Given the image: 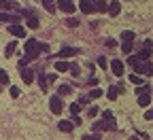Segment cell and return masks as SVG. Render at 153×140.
Wrapping results in <instances>:
<instances>
[{
	"instance_id": "1",
	"label": "cell",
	"mask_w": 153,
	"mask_h": 140,
	"mask_svg": "<svg viewBox=\"0 0 153 140\" xmlns=\"http://www.w3.org/2000/svg\"><path fill=\"white\" fill-rule=\"evenodd\" d=\"M24 51H26V59H28V62H32V59H36L38 55H41V51H47V45L38 43L36 38H28Z\"/></svg>"
},
{
	"instance_id": "2",
	"label": "cell",
	"mask_w": 153,
	"mask_h": 140,
	"mask_svg": "<svg viewBox=\"0 0 153 140\" xmlns=\"http://www.w3.org/2000/svg\"><path fill=\"white\" fill-rule=\"evenodd\" d=\"M147 62H149V59H147ZM147 62H140V59L138 57H128V64L134 68V70H136V74H145L147 72Z\"/></svg>"
},
{
	"instance_id": "3",
	"label": "cell",
	"mask_w": 153,
	"mask_h": 140,
	"mask_svg": "<svg viewBox=\"0 0 153 140\" xmlns=\"http://www.w3.org/2000/svg\"><path fill=\"white\" fill-rule=\"evenodd\" d=\"M49 108H51V113H53V115H60V113L64 110V102H62V98H60V96H51V100H49Z\"/></svg>"
},
{
	"instance_id": "4",
	"label": "cell",
	"mask_w": 153,
	"mask_h": 140,
	"mask_svg": "<svg viewBox=\"0 0 153 140\" xmlns=\"http://www.w3.org/2000/svg\"><path fill=\"white\" fill-rule=\"evenodd\" d=\"M91 127H94L96 132H102V130H115L117 125H115V119L111 117V119H104V121H96Z\"/></svg>"
},
{
	"instance_id": "5",
	"label": "cell",
	"mask_w": 153,
	"mask_h": 140,
	"mask_svg": "<svg viewBox=\"0 0 153 140\" xmlns=\"http://www.w3.org/2000/svg\"><path fill=\"white\" fill-rule=\"evenodd\" d=\"M9 34L15 36V38H24V36H26V28H24L22 24H11V26H9Z\"/></svg>"
},
{
	"instance_id": "6",
	"label": "cell",
	"mask_w": 153,
	"mask_h": 140,
	"mask_svg": "<svg viewBox=\"0 0 153 140\" xmlns=\"http://www.w3.org/2000/svg\"><path fill=\"white\" fill-rule=\"evenodd\" d=\"M111 70H113L115 76H123V62H121V59H113V62H111Z\"/></svg>"
},
{
	"instance_id": "7",
	"label": "cell",
	"mask_w": 153,
	"mask_h": 140,
	"mask_svg": "<svg viewBox=\"0 0 153 140\" xmlns=\"http://www.w3.org/2000/svg\"><path fill=\"white\" fill-rule=\"evenodd\" d=\"M140 62H145V59H149L151 57V41H145V47H143V51H140V55H136Z\"/></svg>"
},
{
	"instance_id": "8",
	"label": "cell",
	"mask_w": 153,
	"mask_h": 140,
	"mask_svg": "<svg viewBox=\"0 0 153 140\" xmlns=\"http://www.w3.org/2000/svg\"><path fill=\"white\" fill-rule=\"evenodd\" d=\"M57 7H60V11H64V13H74V11H76V7H74L72 2H68V0H60Z\"/></svg>"
},
{
	"instance_id": "9",
	"label": "cell",
	"mask_w": 153,
	"mask_h": 140,
	"mask_svg": "<svg viewBox=\"0 0 153 140\" xmlns=\"http://www.w3.org/2000/svg\"><path fill=\"white\" fill-rule=\"evenodd\" d=\"M76 53H79V49H76V47H64V49H60L57 57H72V55H76Z\"/></svg>"
},
{
	"instance_id": "10",
	"label": "cell",
	"mask_w": 153,
	"mask_h": 140,
	"mask_svg": "<svg viewBox=\"0 0 153 140\" xmlns=\"http://www.w3.org/2000/svg\"><path fill=\"white\" fill-rule=\"evenodd\" d=\"M106 11L111 13V17H117V15H119V11H121V4L117 2V0H113L111 4H106Z\"/></svg>"
},
{
	"instance_id": "11",
	"label": "cell",
	"mask_w": 153,
	"mask_h": 140,
	"mask_svg": "<svg viewBox=\"0 0 153 140\" xmlns=\"http://www.w3.org/2000/svg\"><path fill=\"white\" fill-rule=\"evenodd\" d=\"M0 21H9V24H19V17L11 13H0Z\"/></svg>"
},
{
	"instance_id": "12",
	"label": "cell",
	"mask_w": 153,
	"mask_h": 140,
	"mask_svg": "<svg viewBox=\"0 0 153 140\" xmlns=\"http://www.w3.org/2000/svg\"><path fill=\"white\" fill-rule=\"evenodd\" d=\"M79 9H81L85 15H89V13L94 11V7H91V0H79Z\"/></svg>"
},
{
	"instance_id": "13",
	"label": "cell",
	"mask_w": 153,
	"mask_h": 140,
	"mask_svg": "<svg viewBox=\"0 0 153 140\" xmlns=\"http://www.w3.org/2000/svg\"><path fill=\"white\" fill-rule=\"evenodd\" d=\"M34 74H36V72L30 70V68H26V70L22 72V79H24V83H26V85H30V83L34 81Z\"/></svg>"
},
{
	"instance_id": "14",
	"label": "cell",
	"mask_w": 153,
	"mask_h": 140,
	"mask_svg": "<svg viewBox=\"0 0 153 140\" xmlns=\"http://www.w3.org/2000/svg\"><path fill=\"white\" fill-rule=\"evenodd\" d=\"M91 7H94V11H98V13H106V2H104V0H91Z\"/></svg>"
},
{
	"instance_id": "15",
	"label": "cell",
	"mask_w": 153,
	"mask_h": 140,
	"mask_svg": "<svg viewBox=\"0 0 153 140\" xmlns=\"http://www.w3.org/2000/svg\"><path fill=\"white\" fill-rule=\"evenodd\" d=\"M68 68H70V64L64 62V59H57V62H55V70H57V72H66Z\"/></svg>"
},
{
	"instance_id": "16",
	"label": "cell",
	"mask_w": 153,
	"mask_h": 140,
	"mask_svg": "<svg viewBox=\"0 0 153 140\" xmlns=\"http://www.w3.org/2000/svg\"><path fill=\"white\" fill-rule=\"evenodd\" d=\"M57 127H60L62 132H66V134L74 130V125H72V121H60V123H57Z\"/></svg>"
},
{
	"instance_id": "17",
	"label": "cell",
	"mask_w": 153,
	"mask_h": 140,
	"mask_svg": "<svg viewBox=\"0 0 153 140\" xmlns=\"http://www.w3.org/2000/svg\"><path fill=\"white\" fill-rule=\"evenodd\" d=\"M138 104H140L143 108L149 106V104H151V96H149V93H140V96H138Z\"/></svg>"
},
{
	"instance_id": "18",
	"label": "cell",
	"mask_w": 153,
	"mask_h": 140,
	"mask_svg": "<svg viewBox=\"0 0 153 140\" xmlns=\"http://www.w3.org/2000/svg\"><path fill=\"white\" fill-rule=\"evenodd\" d=\"M57 91H60V93H57L60 98H62V96H70V93H72V87H70V85H60V89H57Z\"/></svg>"
},
{
	"instance_id": "19",
	"label": "cell",
	"mask_w": 153,
	"mask_h": 140,
	"mask_svg": "<svg viewBox=\"0 0 153 140\" xmlns=\"http://www.w3.org/2000/svg\"><path fill=\"white\" fill-rule=\"evenodd\" d=\"M15 49H17V43H15V41H11V43H7V49H4V53H7V57H9V55H13V53H15Z\"/></svg>"
},
{
	"instance_id": "20",
	"label": "cell",
	"mask_w": 153,
	"mask_h": 140,
	"mask_svg": "<svg viewBox=\"0 0 153 140\" xmlns=\"http://www.w3.org/2000/svg\"><path fill=\"white\" fill-rule=\"evenodd\" d=\"M26 26L32 28V30H36V28H38V19H36L34 15H30V17H28V21H26Z\"/></svg>"
},
{
	"instance_id": "21",
	"label": "cell",
	"mask_w": 153,
	"mask_h": 140,
	"mask_svg": "<svg viewBox=\"0 0 153 140\" xmlns=\"http://www.w3.org/2000/svg\"><path fill=\"white\" fill-rule=\"evenodd\" d=\"M43 7H45V11L55 13V2H53V0H43Z\"/></svg>"
},
{
	"instance_id": "22",
	"label": "cell",
	"mask_w": 153,
	"mask_h": 140,
	"mask_svg": "<svg viewBox=\"0 0 153 140\" xmlns=\"http://www.w3.org/2000/svg\"><path fill=\"white\" fill-rule=\"evenodd\" d=\"M38 85H41L43 91L47 89V85H49V83H47V74H38Z\"/></svg>"
},
{
	"instance_id": "23",
	"label": "cell",
	"mask_w": 153,
	"mask_h": 140,
	"mask_svg": "<svg viewBox=\"0 0 153 140\" xmlns=\"http://www.w3.org/2000/svg\"><path fill=\"white\" fill-rule=\"evenodd\" d=\"M13 7H17V4L9 2V0H0V9H2V11H11Z\"/></svg>"
},
{
	"instance_id": "24",
	"label": "cell",
	"mask_w": 153,
	"mask_h": 140,
	"mask_svg": "<svg viewBox=\"0 0 153 140\" xmlns=\"http://www.w3.org/2000/svg\"><path fill=\"white\" fill-rule=\"evenodd\" d=\"M7 83H9V74H7V70L0 68V85H7Z\"/></svg>"
},
{
	"instance_id": "25",
	"label": "cell",
	"mask_w": 153,
	"mask_h": 140,
	"mask_svg": "<svg viewBox=\"0 0 153 140\" xmlns=\"http://www.w3.org/2000/svg\"><path fill=\"white\" fill-rule=\"evenodd\" d=\"M66 26H68V28H76V26H79V19L68 17V19H66Z\"/></svg>"
},
{
	"instance_id": "26",
	"label": "cell",
	"mask_w": 153,
	"mask_h": 140,
	"mask_svg": "<svg viewBox=\"0 0 153 140\" xmlns=\"http://www.w3.org/2000/svg\"><path fill=\"white\" fill-rule=\"evenodd\" d=\"M106 98H108V100H115V98H117V87H111V89L106 91Z\"/></svg>"
},
{
	"instance_id": "27",
	"label": "cell",
	"mask_w": 153,
	"mask_h": 140,
	"mask_svg": "<svg viewBox=\"0 0 153 140\" xmlns=\"http://www.w3.org/2000/svg\"><path fill=\"white\" fill-rule=\"evenodd\" d=\"M121 38H123V41H130V43H132V41H134V32H128V30H126V32L121 34Z\"/></svg>"
},
{
	"instance_id": "28",
	"label": "cell",
	"mask_w": 153,
	"mask_h": 140,
	"mask_svg": "<svg viewBox=\"0 0 153 140\" xmlns=\"http://www.w3.org/2000/svg\"><path fill=\"white\" fill-rule=\"evenodd\" d=\"M100 96H102V89H98V87H94L89 91V98H100Z\"/></svg>"
},
{
	"instance_id": "29",
	"label": "cell",
	"mask_w": 153,
	"mask_h": 140,
	"mask_svg": "<svg viewBox=\"0 0 153 140\" xmlns=\"http://www.w3.org/2000/svg\"><path fill=\"white\" fill-rule=\"evenodd\" d=\"M130 81H132L134 85H140V83H143V79H140L138 74H130Z\"/></svg>"
},
{
	"instance_id": "30",
	"label": "cell",
	"mask_w": 153,
	"mask_h": 140,
	"mask_svg": "<svg viewBox=\"0 0 153 140\" xmlns=\"http://www.w3.org/2000/svg\"><path fill=\"white\" fill-rule=\"evenodd\" d=\"M121 49H123V53H130V51H132V43H130V41H123Z\"/></svg>"
},
{
	"instance_id": "31",
	"label": "cell",
	"mask_w": 153,
	"mask_h": 140,
	"mask_svg": "<svg viewBox=\"0 0 153 140\" xmlns=\"http://www.w3.org/2000/svg\"><path fill=\"white\" fill-rule=\"evenodd\" d=\"M79 110H81V104H76V102H74V104L70 106V113H72V117H74V115H79Z\"/></svg>"
},
{
	"instance_id": "32",
	"label": "cell",
	"mask_w": 153,
	"mask_h": 140,
	"mask_svg": "<svg viewBox=\"0 0 153 140\" xmlns=\"http://www.w3.org/2000/svg\"><path fill=\"white\" fill-rule=\"evenodd\" d=\"M149 91H151V85H145V87H138V89H136L138 96H140V93H149Z\"/></svg>"
},
{
	"instance_id": "33",
	"label": "cell",
	"mask_w": 153,
	"mask_h": 140,
	"mask_svg": "<svg viewBox=\"0 0 153 140\" xmlns=\"http://www.w3.org/2000/svg\"><path fill=\"white\" fill-rule=\"evenodd\" d=\"M104 45H106L108 49H115V47H117V41H113V38H108V41H106Z\"/></svg>"
},
{
	"instance_id": "34",
	"label": "cell",
	"mask_w": 153,
	"mask_h": 140,
	"mask_svg": "<svg viewBox=\"0 0 153 140\" xmlns=\"http://www.w3.org/2000/svg\"><path fill=\"white\" fill-rule=\"evenodd\" d=\"M70 72H72V76H76V74H79V66H76V64H70V68H68Z\"/></svg>"
},
{
	"instance_id": "35",
	"label": "cell",
	"mask_w": 153,
	"mask_h": 140,
	"mask_svg": "<svg viewBox=\"0 0 153 140\" xmlns=\"http://www.w3.org/2000/svg\"><path fill=\"white\" fill-rule=\"evenodd\" d=\"M19 93H22V89H19V87H11V96H13V98H19Z\"/></svg>"
},
{
	"instance_id": "36",
	"label": "cell",
	"mask_w": 153,
	"mask_h": 140,
	"mask_svg": "<svg viewBox=\"0 0 153 140\" xmlns=\"http://www.w3.org/2000/svg\"><path fill=\"white\" fill-rule=\"evenodd\" d=\"M98 66H100V68H106V66H108V62H106L104 57H98Z\"/></svg>"
},
{
	"instance_id": "37",
	"label": "cell",
	"mask_w": 153,
	"mask_h": 140,
	"mask_svg": "<svg viewBox=\"0 0 153 140\" xmlns=\"http://www.w3.org/2000/svg\"><path fill=\"white\" fill-rule=\"evenodd\" d=\"M96 115H98V106H91V108H89V117L94 119Z\"/></svg>"
},
{
	"instance_id": "38",
	"label": "cell",
	"mask_w": 153,
	"mask_h": 140,
	"mask_svg": "<svg viewBox=\"0 0 153 140\" xmlns=\"http://www.w3.org/2000/svg\"><path fill=\"white\" fill-rule=\"evenodd\" d=\"M98 138H100V134H98V132H96L94 136H83V140H98Z\"/></svg>"
},
{
	"instance_id": "39",
	"label": "cell",
	"mask_w": 153,
	"mask_h": 140,
	"mask_svg": "<svg viewBox=\"0 0 153 140\" xmlns=\"http://www.w3.org/2000/svg\"><path fill=\"white\" fill-rule=\"evenodd\" d=\"M87 100H89L87 96H81V98H79V102H76V104H87Z\"/></svg>"
},
{
	"instance_id": "40",
	"label": "cell",
	"mask_w": 153,
	"mask_h": 140,
	"mask_svg": "<svg viewBox=\"0 0 153 140\" xmlns=\"http://www.w3.org/2000/svg\"><path fill=\"white\" fill-rule=\"evenodd\" d=\"M55 79H57V74H47V83H53Z\"/></svg>"
},
{
	"instance_id": "41",
	"label": "cell",
	"mask_w": 153,
	"mask_h": 140,
	"mask_svg": "<svg viewBox=\"0 0 153 140\" xmlns=\"http://www.w3.org/2000/svg\"><path fill=\"white\" fill-rule=\"evenodd\" d=\"M0 89H2V85H0Z\"/></svg>"
},
{
	"instance_id": "42",
	"label": "cell",
	"mask_w": 153,
	"mask_h": 140,
	"mask_svg": "<svg viewBox=\"0 0 153 140\" xmlns=\"http://www.w3.org/2000/svg\"><path fill=\"white\" fill-rule=\"evenodd\" d=\"M68 2H70V0H68Z\"/></svg>"
}]
</instances>
